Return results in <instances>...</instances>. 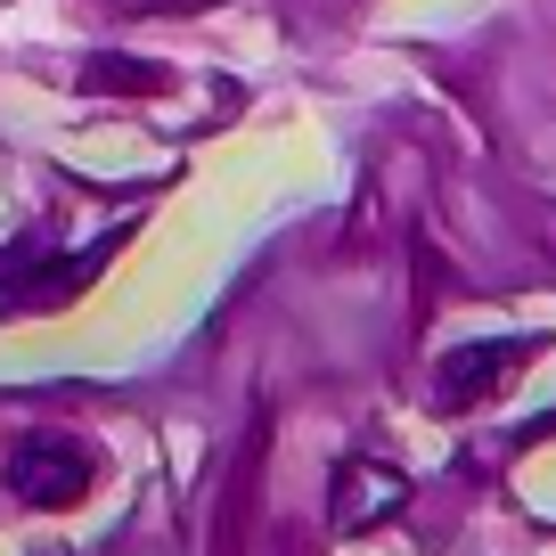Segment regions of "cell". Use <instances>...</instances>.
Listing matches in <instances>:
<instances>
[{
  "label": "cell",
  "instance_id": "6da1fadb",
  "mask_svg": "<svg viewBox=\"0 0 556 556\" xmlns=\"http://www.w3.org/2000/svg\"><path fill=\"white\" fill-rule=\"evenodd\" d=\"M90 483H99V451L74 434H25L9 451V491L25 507H74Z\"/></svg>",
  "mask_w": 556,
  "mask_h": 556
},
{
  "label": "cell",
  "instance_id": "7a4b0ae2",
  "mask_svg": "<svg viewBox=\"0 0 556 556\" xmlns=\"http://www.w3.org/2000/svg\"><path fill=\"white\" fill-rule=\"evenodd\" d=\"M532 352H540L532 336H507V344H458L451 361H442V377H434V401H442V409H475V401L500 393Z\"/></svg>",
  "mask_w": 556,
  "mask_h": 556
}]
</instances>
